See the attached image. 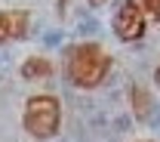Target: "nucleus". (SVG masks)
Listing matches in <instances>:
<instances>
[{
    "label": "nucleus",
    "instance_id": "obj_4",
    "mask_svg": "<svg viewBox=\"0 0 160 142\" xmlns=\"http://www.w3.org/2000/svg\"><path fill=\"white\" fill-rule=\"evenodd\" d=\"M31 28V13L28 9H6L0 13V43L22 40Z\"/></svg>",
    "mask_w": 160,
    "mask_h": 142
},
{
    "label": "nucleus",
    "instance_id": "obj_3",
    "mask_svg": "<svg viewBox=\"0 0 160 142\" xmlns=\"http://www.w3.org/2000/svg\"><path fill=\"white\" fill-rule=\"evenodd\" d=\"M114 34L123 43H132L145 34V9L136 0H123L114 13Z\"/></svg>",
    "mask_w": 160,
    "mask_h": 142
},
{
    "label": "nucleus",
    "instance_id": "obj_1",
    "mask_svg": "<svg viewBox=\"0 0 160 142\" xmlns=\"http://www.w3.org/2000/svg\"><path fill=\"white\" fill-rule=\"evenodd\" d=\"M65 71H68V81L80 87V90H96L108 71H111V59L105 56L99 43H77L71 53H68V62H65Z\"/></svg>",
    "mask_w": 160,
    "mask_h": 142
},
{
    "label": "nucleus",
    "instance_id": "obj_5",
    "mask_svg": "<svg viewBox=\"0 0 160 142\" xmlns=\"http://www.w3.org/2000/svg\"><path fill=\"white\" fill-rule=\"evenodd\" d=\"M49 74H52V62L40 59V56L22 62V77L25 81H40V77H49Z\"/></svg>",
    "mask_w": 160,
    "mask_h": 142
},
{
    "label": "nucleus",
    "instance_id": "obj_6",
    "mask_svg": "<svg viewBox=\"0 0 160 142\" xmlns=\"http://www.w3.org/2000/svg\"><path fill=\"white\" fill-rule=\"evenodd\" d=\"M129 102H132L136 118H139V121H148V114H151V96H148V90L136 83V87L129 90Z\"/></svg>",
    "mask_w": 160,
    "mask_h": 142
},
{
    "label": "nucleus",
    "instance_id": "obj_8",
    "mask_svg": "<svg viewBox=\"0 0 160 142\" xmlns=\"http://www.w3.org/2000/svg\"><path fill=\"white\" fill-rule=\"evenodd\" d=\"M154 81H157V87H160V65H157V71H154Z\"/></svg>",
    "mask_w": 160,
    "mask_h": 142
},
{
    "label": "nucleus",
    "instance_id": "obj_9",
    "mask_svg": "<svg viewBox=\"0 0 160 142\" xmlns=\"http://www.w3.org/2000/svg\"><path fill=\"white\" fill-rule=\"evenodd\" d=\"M89 3H92V6H102V3H105V0H89Z\"/></svg>",
    "mask_w": 160,
    "mask_h": 142
},
{
    "label": "nucleus",
    "instance_id": "obj_2",
    "mask_svg": "<svg viewBox=\"0 0 160 142\" xmlns=\"http://www.w3.org/2000/svg\"><path fill=\"white\" fill-rule=\"evenodd\" d=\"M25 130L34 136V139H52L62 127V105L56 96H31L25 102V114H22Z\"/></svg>",
    "mask_w": 160,
    "mask_h": 142
},
{
    "label": "nucleus",
    "instance_id": "obj_10",
    "mask_svg": "<svg viewBox=\"0 0 160 142\" xmlns=\"http://www.w3.org/2000/svg\"><path fill=\"white\" fill-rule=\"evenodd\" d=\"M142 142H148V139H142Z\"/></svg>",
    "mask_w": 160,
    "mask_h": 142
},
{
    "label": "nucleus",
    "instance_id": "obj_7",
    "mask_svg": "<svg viewBox=\"0 0 160 142\" xmlns=\"http://www.w3.org/2000/svg\"><path fill=\"white\" fill-rule=\"evenodd\" d=\"M142 9L154 16V22H160V0H142Z\"/></svg>",
    "mask_w": 160,
    "mask_h": 142
}]
</instances>
